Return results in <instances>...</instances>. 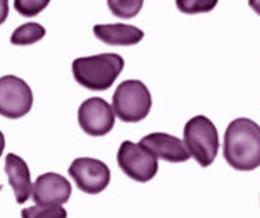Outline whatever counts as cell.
<instances>
[{"instance_id": "6da1fadb", "label": "cell", "mask_w": 260, "mask_h": 218, "mask_svg": "<svg viewBox=\"0 0 260 218\" xmlns=\"http://www.w3.org/2000/svg\"><path fill=\"white\" fill-rule=\"evenodd\" d=\"M223 157L236 170L249 172L260 166V125L248 117L232 120L223 139Z\"/></svg>"}, {"instance_id": "7a4b0ae2", "label": "cell", "mask_w": 260, "mask_h": 218, "mask_svg": "<svg viewBox=\"0 0 260 218\" xmlns=\"http://www.w3.org/2000/svg\"><path fill=\"white\" fill-rule=\"evenodd\" d=\"M125 60L117 54H100L76 59L72 64L74 79L89 90H107L117 80Z\"/></svg>"}, {"instance_id": "3957f363", "label": "cell", "mask_w": 260, "mask_h": 218, "mask_svg": "<svg viewBox=\"0 0 260 218\" xmlns=\"http://www.w3.org/2000/svg\"><path fill=\"white\" fill-rule=\"evenodd\" d=\"M184 143L190 157L200 166L207 168L215 161L219 152L218 129L207 116H194L184 127Z\"/></svg>"}, {"instance_id": "277c9868", "label": "cell", "mask_w": 260, "mask_h": 218, "mask_svg": "<svg viewBox=\"0 0 260 218\" xmlns=\"http://www.w3.org/2000/svg\"><path fill=\"white\" fill-rule=\"evenodd\" d=\"M112 111L125 123L144 120L152 108L151 92L141 80L127 79L119 83L112 96Z\"/></svg>"}, {"instance_id": "5b68a950", "label": "cell", "mask_w": 260, "mask_h": 218, "mask_svg": "<svg viewBox=\"0 0 260 218\" xmlns=\"http://www.w3.org/2000/svg\"><path fill=\"white\" fill-rule=\"evenodd\" d=\"M117 162L122 172L132 180L147 183L156 176L159 162L140 143L125 141L117 153Z\"/></svg>"}, {"instance_id": "8992f818", "label": "cell", "mask_w": 260, "mask_h": 218, "mask_svg": "<svg viewBox=\"0 0 260 218\" xmlns=\"http://www.w3.org/2000/svg\"><path fill=\"white\" fill-rule=\"evenodd\" d=\"M33 107V93L26 82L15 75L0 78V115L7 119H21Z\"/></svg>"}, {"instance_id": "52a82bcc", "label": "cell", "mask_w": 260, "mask_h": 218, "mask_svg": "<svg viewBox=\"0 0 260 218\" xmlns=\"http://www.w3.org/2000/svg\"><path fill=\"white\" fill-rule=\"evenodd\" d=\"M69 175L77 187L89 195L103 192L111 180V172L107 165L90 157L76 158L69 166Z\"/></svg>"}, {"instance_id": "ba28073f", "label": "cell", "mask_w": 260, "mask_h": 218, "mask_svg": "<svg viewBox=\"0 0 260 218\" xmlns=\"http://www.w3.org/2000/svg\"><path fill=\"white\" fill-rule=\"evenodd\" d=\"M78 124L90 137H103L114 128L115 113L104 98H86L78 108Z\"/></svg>"}, {"instance_id": "9c48e42d", "label": "cell", "mask_w": 260, "mask_h": 218, "mask_svg": "<svg viewBox=\"0 0 260 218\" xmlns=\"http://www.w3.org/2000/svg\"><path fill=\"white\" fill-rule=\"evenodd\" d=\"M72 196V184L59 173L40 175L31 186V198L40 206H62Z\"/></svg>"}, {"instance_id": "30bf717a", "label": "cell", "mask_w": 260, "mask_h": 218, "mask_svg": "<svg viewBox=\"0 0 260 218\" xmlns=\"http://www.w3.org/2000/svg\"><path fill=\"white\" fill-rule=\"evenodd\" d=\"M140 145L145 147L156 160L178 164L190 158L185 143L180 138L167 133L148 134L140 141Z\"/></svg>"}, {"instance_id": "8fae6325", "label": "cell", "mask_w": 260, "mask_h": 218, "mask_svg": "<svg viewBox=\"0 0 260 218\" xmlns=\"http://www.w3.org/2000/svg\"><path fill=\"white\" fill-rule=\"evenodd\" d=\"M5 170L9 178V183L14 191L17 203L22 205L31 195V178L30 169L26 161L22 157L10 153L6 157Z\"/></svg>"}, {"instance_id": "7c38bea8", "label": "cell", "mask_w": 260, "mask_h": 218, "mask_svg": "<svg viewBox=\"0 0 260 218\" xmlns=\"http://www.w3.org/2000/svg\"><path fill=\"white\" fill-rule=\"evenodd\" d=\"M94 37L104 44L130 47L139 44L144 38V31L127 23H107L93 27Z\"/></svg>"}, {"instance_id": "4fadbf2b", "label": "cell", "mask_w": 260, "mask_h": 218, "mask_svg": "<svg viewBox=\"0 0 260 218\" xmlns=\"http://www.w3.org/2000/svg\"><path fill=\"white\" fill-rule=\"evenodd\" d=\"M45 36V27L37 22H27L18 26L10 37L14 45H31L43 40Z\"/></svg>"}, {"instance_id": "5bb4252c", "label": "cell", "mask_w": 260, "mask_h": 218, "mask_svg": "<svg viewBox=\"0 0 260 218\" xmlns=\"http://www.w3.org/2000/svg\"><path fill=\"white\" fill-rule=\"evenodd\" d=\"M107 6L112 15L121 19L135 18L144 6L143 0H108Z\"/></svg>"}, {"instance_id": "9a60e30c", "label": "cell", "mask_w": 260, "mask_h": 218, "mask_svg": "<svg viewBox=\"0 0 260 218\" xmlns=\"http://www.w3.org/2000/svg\"><path fill=\"white\" fill-rule=\"evenodd\" d=\"M22 218H68V211L62 206H31L21 211Z\"/></svg>"}, {"instance_id": "2e32d148", "label": "cell", "mask_w": 260, "mask_h": 218, "mask_svg": "<svg viewBox=\"0 0 260 218\" xmlns=\"http://www.w3.org/2000/svg\"><path fill=\"white\" fill-rule=\"evenodd\" d=\"M216 0H177L175 6L184 14L210 13L215 9Z\"/></svg>"}, {"instance_id": "e0dca14e", "label": "cell", "mask_w": 260, "mask_h": 218, "mask_svg": "<svg viewBox=\"0 0 260 218\" xmlns=\"http://www.w3.org/2000/svg\"><path fill=\"white\" fill-rule=\"evenodd\" d=\"M50 5L48 0H15L14 7L21 15L31 18L36 17L41 11H44Z\"/></svg>"}, {"instance_id": "ac0fdd59", "label": "cell", "mask_w": 260, "mask_h": 218, "mask_svg": "<svg viewBox=\"0 0 260 218\" xmlns=\"http://www.w3.org/2000/svg\"><path fill=\"white\" fill-rule=\"evenodd\" d=\"M9 17V2L7 0H0V25H3Z\"/></svg>"}, {"instance_id": "d6986e66", "label": "cell", "mask_w": 260, "mask_h": 218, "mask_svg": "<svg viewBox=\"0 0 260 218\" xmlns=\"http://www.w3.org/2000/svg\"><path fill=\"white\" fill-rule=\"evenodd\" d=\"M249 7L255 11L257 15H260V0H249Z\"/></svg>"}, {"instance_id": "ffe728a7", "label": "cell", "mask_w": 260, "mask_h": 218, "mask_svg": "<svg viewBox=\"0 0 260 218\" xmlns=\"http://www.w3.org/2000/svg\"><path fill=\"white\" fill-rule=\"evenodd\" d=\"M5 147H6V138H5V134L0 131V157L5 152Z\"/></svg>"}]
</instances>
